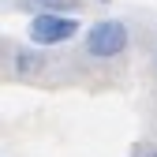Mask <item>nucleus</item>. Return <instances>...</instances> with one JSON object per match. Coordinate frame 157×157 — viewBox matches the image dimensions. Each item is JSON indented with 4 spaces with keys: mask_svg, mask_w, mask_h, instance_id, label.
<instances>
[{
    "mask_svg": "<svg viewBox=\"0 0 157 157\" xmlns=\"http://www.w3.org/2000/svg\"><path fill=\"white\" fill-rule=\"evenodd\" d=\"M139 157H157V146H153V150H142Z\"/></svg>",
    "mask_w": 157,
    "mask_h": 157,
    "instance_id": "5",
    "label": "nucleus"
},
{
    "mask_svg": "<svg viewBox=\"0 0 157 157\" xmlns=\"http://www.w3.org/2000/svg\"><path fill=\"white\" fill-rule=\"evenodd\" d=\"M37 67H41V56H37V52H30V49H19L15 52V71L19 75H30Z\"/></svg>",
    "mask_w": 157,
    "mask_h": 157,
    "instance_id": "3",
    "label": "nucleus"
},
{
    "mask_svg": "<svg viewBox=\"0 0 157 157\" xmlns=\"http://www.w3.org/2000/svg\"><path fill=\"white\" fill-rule=\"evenodd\" d=\"M26 34H30L34 45H64V41H71L78 34V19L75 15H60V11H37L30 19Z\"/></svg>",
    "mask_w": 157,
    "mask_h": 157,
    "instance_id": "2",
    "label": "nucleus"
},
{
    "mask_svg": "<svg viewBox=\"0 0 157 157\" xmlns=\"http://www.w3.org/2000/svg\"><path fill=\"white\" fill-rule=\"evenodd\" d=\"M127 45H131V34H127V26L120 19H101V23H94L86 30V52L94 60H112Z\"/></svg>",
    "mask_w": 157,
    "mask_h": 157,
    "instance_id": "1",
    "label": "nucleus"
},
{
    "mask_svg": "<svg viewBox=\"0 0 157 157\" xmlns=\"http://www.w3.org/2000/svg\"><path fill=\"white\" fill-rule=\"evenodd\" d=\"M23 4L41 8V11H60V8H64V0H23Z\"/></svg>",
    "mask_w": 157,
    "mask_h": 157,
    "instance_id": "4",
    "label": "nucleus"
}]
</instances>
